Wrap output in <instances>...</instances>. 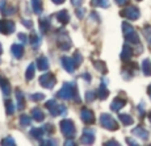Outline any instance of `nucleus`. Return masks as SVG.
<instances>
[{
    "mask_svg": "<svg viewBox=\"0 0 151 146\" xmlns=\"http://www.w3.org/2000/svg\"><path fill=\"white\" fill-rule=\"evenodd\" d=\"M58 42H59V48L65 51L71 48V40H70L67 32H65V30L58 32Z\"/></svg>",
    "mask_w": 151,
    "mask_h": 146,
    "instance_id": "0eeeda50",
    "label": "nucleus"
},
{
    "mask_svg": "<svg viewBox=\"0 0 151 146\" xmlns=\"http://www.w3.org/2000/svg\"><path fill=\"white\" fill-rule=\"evenodd\" d=\"M19 40H20V42H21V43H27L29 41V38L25 36L24 33H19Z\"/></svg>",
    "mask_w": 151,
    "mask_h": 146,
    "instance_id": "58836bf2",
    "label": "nucleus"
},
{
    "mask_svg": "<svg viewBox=\"0 0 151 146\" xmlns=\"http://www.w3.org/2000/svg\"><path fill=\"white\" fill-rule=\"evenodd\" d=\"M4 5H5V0H0V9H4Z\"/></svg>",
    "mask_w": 151,
    "mask_h": 146,
    "instance_id": "de8ad7c7",
    "label": "nucleus"
},
{
    "mask_svg": "<svg viewBox=\"0 0 151 146\" xmlns=\"http://www.w3.org/2000/svg\"><path fill=\"white\" fill-rule=\"evenodd\" d=\"M29 43H32V46H33L34 49H37L41 45V40H40V37L37 36L36 33H32L30 37H29Z\"/></svg>",
    "mask_w": 151,
    "mask_h": 146,
    "instance_id": "393cba45",
    "label": "nucleus"
},
{
    "mask_svg": "<svg viewBox=\"0 0 151 146\" xmlns=\"http://www.w3.org/2000/svg\"><path fill=\"white\" fill-rule=\"evenodd\" d=\"M43 99H45V95H43V93H34V95L30 96V100H33V101H41Z\"/></svg>",
    "mask_w": 151,
    "mask_h": 146,
    "instance_id": "f704fd0d",
    "label": "nucleus"
},
{
    "mask_svg": "<svg viewBox=\"0 0 151 146\" xmlns=\"http://www.w3.org/2000/svg\"><path fill=\"white\" fill-rule=\"evenodd\" d=\"M147 93H149V96H150V99H151V84L147 87Z\"/></svg>",
    "mask_w": 151,
    "mask_h": 146,
    "instance_id": "603ef678",
    "label": "nucleus"
},
{
    "mask_svg": "<svg viewBox=\"0 0 151 146\" xmlns=\"http://www.w3.org/2000/svg\"><path fill=\"white\" fill-rule=\"evenodd\" d=\"M143 32H145V37H146L147 42L151 45V25H145Z\"/></svg>",
    "mask_w": 151,
    "mask_h": 146,
    "instance_id": "2f4dec72",
    "label": "nucleus"
},
{
    "mask_svg": "<svg viewBox=\"0 0 151 146\" xmlns=\"http://www.w3.org/2000/svg\"><path fill=\"white\" fill-rule=\"evenodd\" d=\"M62 66L67 72H74L75 69L78 67L76 63H75V61H74V58H70V57L62 58Z\"/></svg>",
    "mask_w": 151,
    "mask_h": 146,
    "instance_id": "9b49d317",
    "label": "nucleus"
},
{
    "mask_svg": "<svg viewBox=\"0 0 151 146\" xmlns=\"http://www.w3.org/2000/svg\"><path fill=\"white\" fill-rule=\"evenodd\" d=\"M43 133H45V129H43V128H34V129L30 130V134L34 137V138H37V139L42 138Z\"/></svg>",
    "mask_w": 151,
    "mask_h": 146,
    "instance_id": "cd10ccee",
    "label": "nucleus"
},
{
    "mask_svg": "<svg viewBox=\"0 0 151 146\" xmlns=\"http://www.w3.org/2000/svg\"><path fill=\"white\" fill-rule=\"evenodd\" d=\"M34 71H36V67H34V65L32 63V65H29V67L27 69V80H32V79H33Z\"/></svg>",
    "mask_w": 151,
    "mask_h": 146,
    "instance_id": "7c9ffc66",
    "label": "nucleus"
},
{
    "mask_svg": "<svg viewBox=\"0 0 151 146\" xmlns=\"http://www.w3.org/2000/svg\"><path fill=\"white\" fill-rule=\"evenodd\" d=\"M138 1H141V0H138Z\"/></svg>",
    "mask_w": 151,
    "mask_h": 146,
    "instance_id": "4d7b16f0",
    "label": "nucleus"
},
{
    "mask_svg": "<svg viewBox=\"0 0 151 146\" xmlns=\"http://www.w3.org/2000/svg\"><path fill=\"white\" fill-rule=\"evenodd\" d=\"M100 124L103 125V128H105V129H108V130H117L118 129L117 121L110 115H108V113H103V115L100 116Z\"/></svg>",
    "mask_w": 151,
    "mask_h": 146,
    "instance_id": "39448f33",
    "label": "nucleus"
},
{
    "mask_svg": "<svg viewBox=\"0 0 151 146\" xmlns=\"http://www.w3.org/2000/svg\"><path fill=\"white\" fill-rule=\"evenodd\" d=\"M74 61H75V63H76V66H79L80 63L83 62V57H82V54H80L79 51H76V53L74 54Z\"/></svg>",
    "mask_w": 151,
    "mask_h": 146,
    "instance_id": "c9c22d12",
    "label": "nucleus"
},
{
    "mask_svg": "<svg viewBox=\"0 0 151 146\" xmlns=\"http://www.w3.org/2000/svg\"><path fill=\"white\" fill-rule=\"evenodd\" d=\"M16 99H17V108L20 111H22L25 108V98H24V93L20 91V90L16 91Z\"/></svg>",
    "mask_w": 151,
    "mask_h": 146,
    "instance_id": "a211bd4d",
    "label": "nucleus"
},
{
    "mask_svg": "<svg viewBox=\"0 0 151 146\" xmlns=\"http://www.w3.org/2000/svg\"><path fill=\"white\" fill-rule=\"evenodd\" d=\"M59 126H60V132H62V134L65 137H67V138H72V137L75 136V133H76L74 122L68 119H63L62 121H60Z\"/></svg>",
    "mask_w": 151,
    "mask_h": 146,
    "instance_id": "7ed1b4c3",
    "label": "nucleus"
},
{
    "mask_svg": "<svg viewBox=\"0 0 151 146\" xmlns=\"http://www.w3.org/2000/svg\"><path fill=\"white\" fill-rule=\"evenodd\" d=\"M80 117L84 124H93L95 122V115L91 109L88 108H83L82 112H80Z\"/></svg>",
    "mask_w": 151,
    "mask_h": 146,
    "instance_id": "1a4fd4ad",
    "label": "nucleus"
},
{
    "mask_svg": "<svg viewBox=\"0 0 151 146\" xmlns=\"http://www.w3.org/2000/svg\"><path fill=\"white\" fill-rule=\"evenodd\" d=\"M142 71L146 77H151V61L150 59H145L142 62Z\"/></svg>",
    "mask_w": 151,
    "mask_h": 146,
    "instance_id": "b1692460",
    "label": "nucleus"
},
{
    "mask_svg": "<svg viewBox=\"0 0 151 146\" xmlns=\"http://www.w3.org/2000/svg\"><path fill=\"white\" fill-rule=\"evenodd\" d=\"M121 16L126 17V19H129V20H138L139 16H141V13H139V9L137 7L129 5V7H126L122 12H121Z\"/></svg>",
    "mask_w": 151,
    "mask_h": 146,
    "instance_id": "6e6552de",
    "label": "nucleus"
},
{
    "mask_svg": "<svg viewBox=\"0 0 151 146\" xmlns=\"http://www.w3.org/2000/svg\"><path fill=\"white\" fill-rule=\"evenodd\" d=\"M57 96L60 99H65V100H71V99H74L75 101H80L79 98H78L79 95H78V88H76V86H75V83H65L63 88L57 93Z\"/></svg>",
    "mask_w": 151,
    "mask_h": 146,
    "instance_id": "f257e3e1",
    "label": "nucleus"
},
{
    "mask_svg": "<svg viewBox=\"0 0 151 146\" xmlns=\"http://www.w3.org/2000/svg\"><path fill=\"white\" fill-rule=\"evenodd\" d=\"M55 83H57V78L54 77L51 72H47V74H43L40 77V84L43 87V88H53L55 86Z\"/></svg>",
    "mask_w": 151,
    "mask_h": 146,
    "instance_id": "423d86ee",
    "label": "nucleus"
},
{
    "mask_svg": "<svg viewBox=\"0 0 151 146\" xmlns=\"http://www.w3.org/2000/svg\"><path fill=\"white\" fill-rule=\"evenodd\" d=\"M46 108L50 111L51 116H59V115L60 116H66V113H67L66 107L65 106H59L55 100H49L47 103H46Z\"/></svg>",
    "mask_w": 151,
    "mask_h": 146,
    "instance_id": "20e7f679",
    "label": "nucleus"
},
{
    "mask_svg": "<svg viewBox=\"0 0 151 146\" xmlns=\"http://www.w3.org/2000/svg\"><path fill=\"white\" fill-rule=\"evenodd\" d=\"M147 117H149V120L151 121V112H149V113H147Z\"/></svg>",
    "mask_w": 151,
    "mask_h": 146,
    "instance_id": "5fc2aeb1",
    "label": "nucleus"
},
{
    "mask_svg": "<svg viewBox=\"0 0 151 146\" xmlns=\"http://www.w3.org/2000/svg\"><path fill=\"white\" fill-rule=\"evenodd\" d=\"M96 93H97V96L101 99V100H105V99L109 96V90L106 88V86L103 83V84L100 86V88H99V91H97Z\"/></svg>",
    "mask_w": 151,
    "mask_h": 146,
    "instance_id": "4be33fe9",
    "label": "nucleus"
},
{
    "mask_svg": "<svg viewBox=\"0 0 151 146\" xmlns=\"http://www.w3.org/2000/svg\"><path fill=\"white\" fill-rule=\"evenodd\" d=\"M55 17H57V19L59 20V22H62V24H67V22L70 21V14L66 9L58 12L57 14H55Z\"/></svg>",
    "mask_w": 151,
    "mask_h": 146,
    "instance_id": "aec40b11",
    "label": "nucleus"
},
{
    "mask_svg": "<svg viewBox=\"0 0 151 146\" xmlns=\"http://www.w3.org/2000/svg\"><path fill=\"white\" fill-rule=\"evenodd\" d=\"M118 117H120V121L122 122L124 125H132L133 122H134V120H133V117L132 116H129V115H120L118 116Z\"/></svg>",
    "mask_w": 151,
    "mask_h": 146,
    "instance_id": "c85d7f7f",
    "label": "nucleus"
},
{
    "mask_svg": "<svg viewBox=\"0 0 151 146\" xmlns=\"http://www.w3.org/2000/svg\"><path fill=\"white\" fill-rule=\"evenodd\" d=\"M84 78H86L87 80H89V79H91V78H89V75H88V74H84Z\"/></svg>",
    "mask_w": 151,
    "mask_h": 146,
    "instance_id": "864d4df0",
    "label": "nucleus"
},
{
    "mask_svg": "<svg viewBox=\"0 0 151 146\" xmlns=\"http://www.w3.org/2000/svg\"><path fill=\"white\" fill-rule=\"evenodd\" d=\"M13 32H14V24L12 21H5V20L0 21V33L11 34Z\"/></svg>",
    "mask_w": 151,
    "mask_h": 146,
    "instance_id": "f8f14e48",
    "label": "nucleus"
},
{
    "mask_svg": "<svg viewBox=\"0 0 151 146\" xmlns=\"http://www.w3.org/2000/svg\"><path fill=\"white\" fill-rule=\"evenodd\" d=\"M105 145H120L117 141H108V142H105Z\"/></svg>",
    "mask_w": 151,
    "mask_h": 146,
    "instance_id": "49530a36",
    "label": "nucleus"
},
{
    "mask_svg": "<svg viewBox=\"0 0 151 146\" xmlns=\"http://www.w3.org/2000/svg\"><path fill=\"white\" fill-rule=\"evenodd\" d=\"M30 4H32V7H33L34 13H37V14H41L42 13L43 7H42V1H41V0H32Z\"/></svg>",
    "mask_w": 151,
    "mask_h": 146,
    "instance_id": "5701e85b",
    "label": "nucleus"
},
{
    "mask_svg": "<svg viewBox=\"0 0 151 146\" xmlns=\"http://www.w3.org/2000/svg\"><path fill=\"white\" fill-rule=\"evenodd\" d=\"M122 30H124V36L125 40L129 45H139V37L135 32V29L129 24V22H124L122 24Z\"/></svg>",
    "mask_w": 151,
    "mask_h": 146,
    "instance_id": "f03ea898",
    "label": "nucleus"
},
{
    "mask_svg": "<svg viewBox=\"0 0 151 146\" xmlns=\"http://www.w3.org/2000/svg\"><path fill=\"white\" fill-rule=\"evenodd\" d=\"M11 51H12V54H13L14 58H21L22 54H24V46L19 45V43H16V45H12V48H11Z\"/></svg>",
    "mask_w": 151,
    "mask_h": 146,
    "instance_id": "f3484780",
    "label": "nucleus"
},
{
    "mask_svg": "<svg viewBox=\"0 0 151 146\" xmlns=\"http://www.w3.org/2000/svg\"><path fill=\"white\" fill-rule=\"evenodd\" d=\"M51 1H53L54 4H62V3H65V0H51Z\"/></svg>",
    "mask_w": 151,
    "mask_h": 146,
    "instance_id": "09e8293b",
    "label": "nucleus"
},
{
    "mask_svg": "<svg viewBox=\"0 0 151 146\" xmlns=\"http://www.w3.org/2000/svg\"><path fill=\"white\" fill-rule=\"evenodd\" d=\"M116 3H117L118 5H126L127 3H129V0H114Z\"/></svg>",
    "mask_w": 151,
    "mask_h": 146,
    "instance_id": "c03bdc74",
    "label": "nucleus"
},
{
    "mask_svg": "<svg viewBox=\"0 0 151 146\" xmlns=\"http://www.w3.org/2000/svg\"><path fill=\"white\" fill-rule=\"evenodd\" d=\"M84 12H86V9H84V8H78V9H76L78 19H83V17H84Z\"/></svg>",
    "mask_w": 151,
    "mask_h": 146,
    "instance_id": "ea45409f",
    "label": "nucleus"
},
{
    "mask_svg": "<svg viewBox=\"0 0 151 146\" xmlns=\"http://www.w3.org/2000/svg\"><path fill=\"white\" fill-rule=\"evenodd\" d=\"M93 141H95V130L89 129V128H86L83 132V136H82V144L89 145V144H93Z\"/></svg>",
    "mask_w": 151,
    "mask_h": 146,
    "instance_id": "9d476101",
    "label": "nucleus"
},
{
    "mask_svg": "<svg viewBox=\"0 0 151 146\" xmlns=\"http://www.w3.org/2000/svg\"><path fill=\"white\" fill-rule=\"evenodd\" d=\"M91 5L93 7H103V8H108L109 7V1L108 0H92Z\"/></svg>",
    "mask_w": 151,
    "mask_h": 146,
    "instance_id": "c756f323",
    "label": "nucleus"
},
{
    "mask_svg": "<svg viewBox=\"0 0 151 146\" xmlns=\"http://www.w3.org/2000/svg\"><path fill=\"white\" fill-rule=\"evenodd\" d=\"M1 51H3V48H1V45H0V54H1Z\"/></svg>",
    "mask_w": 151,
    "mask_h": 146,
    "instance_id": "6e6d98bb",
    "label": "nucleus"
},
{
    "mask_svg": "<svg viewBox=\"0 0 151 146\" xmlns=\"http://www.w3.org/2000/svg\"><path fill=\"white\" fill-rule=\"evenodd\" d=\"M66 145H75V142L72 141V139H67V141H66Z\"/></svg>",
    "mask_w": 151,
    "mask_h": 146,
    "instance_id": "3c124183",
    "label": "nucleus"
},
{
    "mask_svg": "<svg viewBox=\"0 0 151 146\" xmlns=\"http://www.w3.org/2000/svg\"><path fill=\"white\" fill-rule=\"evenodd\" d=\"M42 144H47V145H55V144H57V142H55V141H43Z\"/></svg>",
    "mask_w": 151,
    "mask_h": 146,
    "instance_id": "8fccbe9b",
    "label": "nucleus"
},
{
    "mask_svg": "<svg viewBox=\"0 0 151 146\" xmlns=\"http://www.w3.org/2000/svg\"><path fill=\"white\" fill-rule=\"evenodd\" d=\"M126 142H127L129 145H138V142L134 141V139H132V138H126Z\"/></svg>",
    "mask_w": 151,
    "mask_h": 146,
    "instance_id": "a18cd8bd",
    "label": "nucleus"
},
{
    "mask_svg": "<svg viewBox=\"0 0 151 146\" xmlns=\"http://www.w3.org/2000/svg\"><path fill=\"white\" fill-rule=\"evenodd\" d=\"M5 106H7V113L8 115H13L14 113V106H13L12 101L8 100L7 103H5Z\"/></svg>",
    "mask_w": 151,
    "mask_h": 146,
    "instance_id": "72a5a7b5",
    "label": "nucleus"
},
{
    "mask_svg": "<svg viewBox=\"0 0 151 146\" xmlns=\"http://www.w3.org/2000/svg\"><path fill=\"white\" fill-rule=\"evenodd\" d=\"M30 115H32V117L36 120V121H43V119H45V115H43V112L38 107L33 108L32 112H30Z\"/></svg>",
    "mask_w": 151,
    "mask_h": 146,
    "instance_id": "6ab92c4d",
    "label": "nucleus"
},
{
    "mask_svg": "<svg viewBox=\"0 0 151 146\" xmlns=\"http://www.w3.org/2000/svg\"><path fill=\"white\" fill-rule=\"evenodd\" d=\"M49 28H50V22H49V19L43 17V19L40 20V30H41L42 33H46V32L49 30Z\"/></svg>",
    "mask_w": 151,
    "mask_h": 146,
    "instance_id": "a878e982",
    "label": "nucleus"
},
{
    "mask_svg": "<svg viewBox=\"0 0 151 146\" xmlns=\"http://www.w3.org/2000/svg\"><path fill=\"white\" fill-rule=\"evenodd\" d=\"M0 88H1L3 93H4L5 96H9V93H11V87H9V82H8V79H5V78L0 77Z\"/></svg>",
    "mask_w": 151,
    "mask_h": 146,
    "instance_id": "dca6fc26",
    "label": "nucleus"
},
{
    "mask_svg": "<svg viewBox=\"0 0 151 146\" xmlns=\"http://www.w3.org/2000/svg\"><path fill=\"white\" fill-rule=\"evenodd\" d=\"M30 117L29 116H21L20 117V122H21V125H30Z\"/></svg>",
    "mask_w": 151,
    "mask_h": 146,
    "instance_id": "e433bc0d",
    "label": "nucleus"
},
{
    "mask_svg": "<svg viewBox=\"0 0 151 146\" xmlns=\"http://www.w3.org/2000/svg\"><path fill=\"white\" fill-rule=\"evenodd\" d=\"M125 104H126V100H125V99L116 98L114 100L112 101V104H110V109H112L113 112H118L121 108L125 107Z\"/></svg>",
    "mask_w": 151,
    "mask_h": 146,
    "instance_id": "ddd939ff",
    "label": "nucleus"
},
{
    "mask_svg": "<svg viewBox=\"0 0 151 146\" xmlns=\"http://www.w3.org/2000/svg\"><path fill=\"white\" fill-rule=\"evenodd\" d=\"M133 54H134V51H133L132 46L127 43V45H125L124 49H122V53H121V59H122V61H129L130 58L133 57Z\"/></svg>",
    "mask_w": 151,
    "mask_h": 146,
    "instance_id": "2eb2a0df",
    "label": "nucleus"
},
{
    "mask_svg": "<svg viewBox=\"0 0 151 146\" xmlns=\"http://www.w3.org/2000/svg\"><path fill=\"white\" fill-rule=\"evenodd\" d=\"M43 129H45V132H47V133H53L54 132V126H53V125H46Z\"/></svg>",
    "mask_w": 151,
    "mask_h": 146,
    "instance_id": "37998d69",
    "label": "nucleus"
},
{
    "mask_svg": "<svg viewBox=\"0 0 151 146\" xmlns=\"http://www.w3.org/2000/svg\"><path fill=\"white\" fill-rule=\"evenodd\" d=\"M96 95H97L96 92H93V91H88V92L86 93V100L88 101V103H91V101H93L95 99H96Z\"/></svg>",
    "mask_w": 151,
    "mask_h": 146,
    "instance_id": "473e14b6",
    "label": "nucleus"
},
{
    "mask_svg": "<svg viewBox=\"0 0 151 146\" xmlns=\"http://www.w3.org/2000/svg\"><path fill=\"white\" fill-rule=\"evenodd\" d=\"M83 1L84 0H71L72 5H75V7H80V5L83 4Z\"/></svg>",
    "mask_w": 151,
    "mask_h": 146,
    "instance_id": "79ce46f5",
    "label": "nucleus"
},
{
    "mask_svg": "<svg viewBox=\"0 0 151 146\" xmlns=\"http://www.w3.org/2000/svg\"><path fill=\"white\" fill-rule=\"evenodd\" d=\"M37 67H38L41 71H45V70L49 69V61L46 57H40L37 59Z\"/></svg>",
    "mask_w": 151,
    "mask_h": 146,
    "instance_id": "412c9836",
    "label": "nucleus"
},
{
    "mask_svg": "<svg viewBox=\"0 0 151 146\" xmlns=\"http://www.w3.org/2000/svg\"><path fill=\"white\" fill-rule=\"evenodd\" d=\"M132 133L134 134V136H137L138 138H141V139H145L146 141L147 138H149V132H147L145 128H142V126H137V128H134V129L132 130Z\"/></svg>",
    "mask_w": 151,
    "mask_h": 146,
    "instance_id": "4468645a",
    "label": "nucleus"
},
{
    "mask_svg": "<svg viewBox=\"0 0 151 146\" xmlns=\"http://www.w3.org/2000/svg\"><path fill=\"white\" fill-rule=\"evenodd\" d=\"M1 145H12L13 146V145H16V142H14L11 137H7V138H4L1 141Z\"/></svg>",
    "mask_w": 151,
    "mask_h": 146,
    "instance_id": "4c0bfd02",
    "label": "nucleus"
},
{
    "mask_svg": "<svg viewBox=\"0 0 151 146\" xmlns=\"http://www.w3.org/2000/svg\"><path fill=\"white\" fill-rule=\"evenodd\" d=\"M22 25H24V27H27V28H32V27H33V24H32L30 20H27V19L22 20Z\"/></svg>",
    "mask_w": 151,
    "mask_h": 146,
    "instance_id": "a19ab883",
    "label": "nucleus"
},
{
    "mask_svg": "<svg viewBox=\"0 0 151 146\" xmlns=\"http://www.w3.org/2000/svg\"><path fill=\"white\" fill-rule=\"evenodd\" d=\"M95 69L99 70L100 72H103V74H106V71H108V69H106V66H105V63L103 62V61H95Z\"/></svg>",
    "mask_w": 151,
    "mask_h": 146,
    "instance_id": "bb28decb",
    "label": "nucleus"
}]
</instances>
